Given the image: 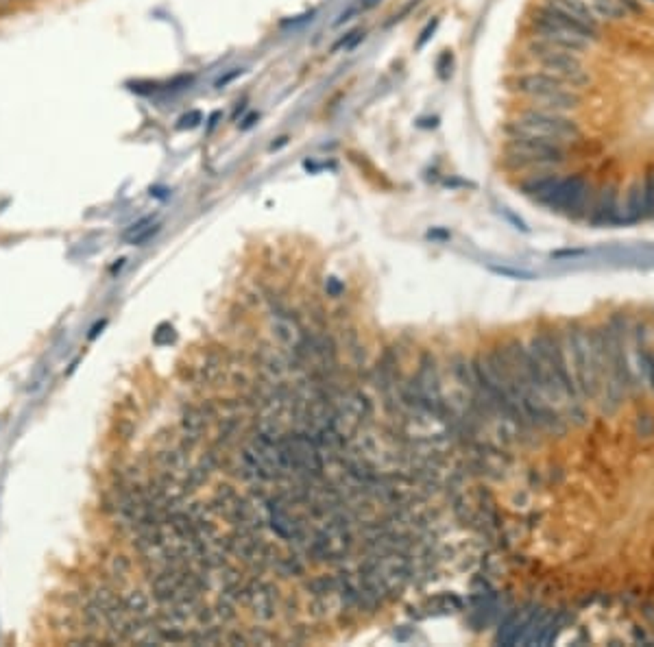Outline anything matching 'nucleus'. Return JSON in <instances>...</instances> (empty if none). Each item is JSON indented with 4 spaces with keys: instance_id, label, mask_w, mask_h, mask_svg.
Masks as SVG:
<instances>
[{
    "instance_id": "nucleus-1",
    "label": "nucleus",
    "mask_w": 654,
    "mask_h": 647,
    "mask_svg": "<svg viewBox=\"0 0 654 647\" xmlns=\"http://www.w3.org/2000/svg\"><path fill=\"white\" fill-rule=\"evenodd\" d=\"M519 190L530 196L534 203H539L552 212H563L569 218H587L593 194L591 186L585 175H559L554 172H539L526 179Z\"/></svg>"
},
{
    "instance_id": "nucleus-2",
    "label": "nucleus",
    "mask_w": 654,
    "mask_h": 647,
    "mask_svg": "<svg viewBox=\"0 0 654 647\" xmlns=\"http://www.w3.org/2000/svg\"><path fill=\"white\" fill-rule=\"evenodd\" d=\"M569 144L561 139L537 137V135H508L504 164L508 170L526 172H554L567 164Z\"/></svg>"
},
{
    "instance_id": "nucleus-3",
    "label": "nucleus",
    "mask_w": 654,
    "mask_h": 647,
    "mask_svg": "<svg viewBox=\"0 0 654 647\" xmlns=\"http://www.w3.org/2000/svg\"><path fill=\"white\" fill-rule=\"evenodd\" d=\"M506 135H537V137H550L561 139L565 144L578 142L583 139V127L576 118L569 114H557V111H539V109H522L517 118L508 120Z\"/></svg>"
},
{
    "instance_id": "nucleus-4",
    "label": "nucleus",
    "mask_w": 654,
    "mask_h": 647,
    "mask_svg": "<svg viewBox=\"0 0 654 647\" xmlns=\"http://www.w3.org/2000/svg\"><path fill=\"white\" fill-rule=\"evenodd\" d=\"M526 53H528V57H532L534 62L541 66V70L563 79L571 90H583L585 86H589L591 76L587 74V70L583 66V59L576 53L561 50L557 46L543 42V39H539V37L528 39Z\"/></svg>"
},
{
    "instance_id": "nucleus-5",
    "label": "nucleus",
    "mask_w": 654,
    "mask_h": 647,
    "mask_svg": "<svg viewBox=\"0 0 654 647\" xmlns=\"http://www.w3.org/2000/svg\"><path fill=\"white\" fill-rule=\"evenodd\" d=\"M282 591L273 580L264 578H249L240 606L249 611V615L257 623H271L277 615L282 613Z\"/></svg>"
},
{
    "instance_id": "nucleus-6",
    "label": "nucleus",
    "mask_w": 654,
    "mask_h": 647,
    "mask_svg": "<svg viewBox=\"0 0 654 647\" xmlns=\"http://www.w3.org/2000/svg\"><path fill=\"white\" fill-rule=\"evenodd\" d=\"M528 22H530V29H547V31H557V33H569V35L587 39V42H591V44L598 42L600 33H602L598 29H593L591 25L583 22L580 18L571 15L569 11L559 9L554 5H547V3H539L537 7H534Z\"/></svg>"
},
{
    "instance_id": "nucleus-7",
    "label": "nucleus",
    "mask_w": 654,
    "mask_h": 647,
    "mask_svg": "<svg viewBox=\"0 0 654 647\" xmlns=\"http://www.w3.org/2000/svg\"><path fill=\"white\" fill-rule=\"evenodd\" d=\"M506 88L515 94H519L524 98H539V96H545V94H552V92H559V90H567L569 86L565 83L563 79L554 76L545 70H539V72H522V74H512L506 79Z\"/></svg>"
},
{
    "instance_id": "nucleus-8",
    "label": "nucleus",
    "mask_w": 654,
    "mask_h": 647,
    "mask_svg": "<svg viewBox=\"0 0 654 647\" xmlns=\"http://www.w3.org/2000/svg\"><path fill=\"white\" fill-rule=\"evenodd\" d=\"M591 225H622V200L618 184H606L596 196H593L591 210L587 214Z\"/></svg>"
},
{
    "instance_id": "nucleus-9",
    "label": "nucleus",
    "mask_w": 654,
    "mask_h": 647,
    "mask_svg": "<svg viewBox=\"0 0 654 647\" xmlns=\"http://www.w3.org/2000/svg\"><path fill=\"white\" fill-rule=\"evenodd\" d=\"M583 105V94L578 90H559L539 98H530L528 107L539 111H557V114H571Z\"/></svg>"
},
{
    "instance_id": "nucleus-10",
    "label": "nucleus",
    "mask_w": 654,
    "mask_h": 647,
    "mask_svg": "<svg viewBox=\"0 0 654 647\" xmlns=\"http://www.w3.org/2000/svg\"><path fill=\"white\" fill-rule=\"evenodd\" d=\"M639 220H646L643 210V192H641V179H635L626 190V198L622 203V225H635Z\"/></svg>"
},
{
    "instance_id": "nucleus-11",
    "label": "nucleus",
    "mask_w": 654,
    "mask_h": 647,
    "mask_svg": "<svg viewBox=\"0 0 654 647\" xmlns=\"http://www.w3.org/2000/svg\"><path fill=\"white\" fill-rule=\"evenodd\" d=\"M541 3H547V5L559 7V9H565V11H569L571 15L580 18L583 22L591 25L593 29L602 31V20L596 15V11L591 9L589 0H541Z\"/></svg>"
},
{
    "instance_id": "nucleus-12",
    "label": "nucleus",
    "mask_w": 654,
    "mask_h": 647,
    "mask_svg": "<svg viewBox=\"0 0 654 647\" xmlns=\"http://www.w3.org/2000/svg\"><path fill=\"white\" fill-rule=\"evenodd\" d=\"M123 601H125V608L137 619V621H151L155 611H153V601H151V595L140 591V589H131L123 595Z\"/></svg>"
},
{
    "instance_id": "nucleus-13",
    "label": "nucleus",
    "mask_w": 654,
    "mask_h": 647,
    "mask_svg": "<svg viewBox=\"0 0 654 647\" xmlns=\"http://www.w3.org/2000/svg\"><path fill=\"white\" fill-rule=\"evenodd\" d=\"M212 608H214V615H216V621L223 625V628H231V625L238 621V615H240V604L238 601H233L231 597H227V595H221L218 593L216 595V599H214V604H212Z\"/></svg>"
},
{
    "instance_id": "nucleus-14",
    "label": "nucleus",
    "mask_w": 654,
    "mask_h": 647,
    "mask_svg": "<svg viewBox=\"0 0 654 647\" xmlns=\"http://www.w3.org/2000/svg\"><path fill=\"white\" fill-rule=\"evenodd\" d=\"M131 569H133V564L125 554H114L107 564V576H109L107 580L114 582L118 589H123L131 578Z\"/></svg>"
},
{
    "instance_id": "nucleus-15",
    "label": "nucleus",
    "mask_w": 654,
    "mask_h": 647,
    "mask_svg": "<svg viewBox=\"0 0 654 647\" xmlns=\"http://www.w3.org/2000/svg\"><path fill=\"white\" fill-rule=\"evenodd\" d=\"M641 192H643V210L646 218H654V164H648L641 177Z\"/></svg>"
},
{
    "instance_id": "nucleus-16",
    "label": "nucleus",
    "mask_w": 654,
    "mask_h": 647,
    "mask_svg": "<svg viewBox=\"0 0 654 647\" xmlns=\"http://www.w3.org/2000/svg\"><path fill=\"white\" fill-rule=\"evenodd\" d=\"M172 340H175V329H172V325H168V322L160 325V327H157V332L153 334V342H155V345H160V347L170 345Z\"/></svg>"
},
{
    "instance_id": "nucleus-17",
    "label": "nucleus",
    "mask_w": 654,
    "mask_h": 647,
    "mask_svg": "<svg viewBox=\"0 0 654 647\" xmlns=\"http://www.w3.org/2000/svg\"><path fill=\"white\" fill-rule=\"evenodd\" d=\"M325 292H327V297H332V299H339V297H343V292H345V284L341 279H336V277H327L325 279Z\"/></svg>"
},
{
    "instance_id": "nucleus-18",
    "label": "nucleus",
    "mask_w": 654,
    "mask_h": 647,
    "mask_svg": "<svg viewBox=\"0 0 654 647\" xmlns=\"http://www.w3.org/2000/svg\"><path fill=\"white\" fill-rule=\"evenodd\" d=\"M203 120V116H201V111H190V114H186V116H182L179 118V123H177V129H194L196 125H199Z\"/></svg>"
},
{
    "instance_id": "nucleus-19",
    "label": "nucleus",
    "mask_w": 654,
    "mask_h": 647,
    "mask_svg": "<svg viewBox=\"0 0 654 647\" xmlns=\"http://www.w3.org/2000/svg\"><path fill=\"white\" fill-rule=\"evenodd\" d=\"M360 39V31H351V33H347L345 37H341L339 42H334V46H332V53H339L343 46H353L355 42Z\"/></svg>"
},
{
    "instance_id": "nucleus-20",
    "label": "nucleus",
    "mask_w": 654,
    "mask_h": 647,
    "mask_svg": "<svg viewBox=\"0 0 654 647\" xmlns=\"http://www.w3.org/2000/svg\"><path fill=\"white\" fill-rule=\"evenodd\" d=\"M436 68H439L441 79H447V76L451 74V53H449V50H445V53L439 57V62H436Z\"/></svg>"
},
{
    "instance_id": "nucleus-21",
    "label": "nucleus",
    "mask_w": 654,
    "mask_h": 647,
    "mask_svg": "<svg viewBox=\"0 0 654 647\" xmlns=\"http://www.w3.org/2000/svg\"><path fill=\"white\" fill-rule=\"evenodd\" d=\"M436 27H439V18H434V20H432V22H430V25H428V27L423 29V33H421V37L417 39V48H419V50H421V48H423V46L428 44V39H430V37L434 35V31H436Z\"/></svg>"
},
{
    "instance_id": "nucleus-22",
    "label": "nucleus",
    "mask_w": 654,
    "mask_h": 647,
    "mask_svg": "<svg viewBox=\"0 0 654 647\" xmlns=\"http://www.w3.org/2000/svg\"><path fill=\"white\" fill-rule=\"evenodd\" d=\"M157 231H160V227L153 225V227H149V229H142L140 233H135L133 238H129V242H131V245H144V242H147L151 236H155Z\"/></svg>"
},
{
    "instance_id": "nucleus-23",
    "label": "nucleus",
    "mask_w": 654,
    "mask_h": 647,
    "mask_svg": "<svg viewBox=\"0 0 654 647\" xmlns=\"http://www.w3.org/2000/svg\"><path fill=\"white\" fill-rule=\"evenodd\" d=\"M618 3L626 9V13H643L641 0H618Z\"/></svg>"
},
{
    "instance_id": "nucleus-24",
    "label": "nucleus",
    "mask_w": 654,
    "mask_h": 647,
    "mask_svg": "<svg viewBox=\"0 0 654 647\" xmlns=\"http://www.w3.org/2000/svg\"><path fill=\"white\" fill-rule=\"evenodd\" d=\"M243 72H245L243 68H233V70H231L229 74H225L223 79H218V81H216V88H225L227 83H231V81H233L236 76H240Z\"/></svg>"
},
{
    "instance_id": "nucleus-25",
    "label": "nucleus",
    "mask_w": 654,
    "mask_h": 647,
    "mask_svg": "<svg viewBox=\"0 0 654 647\" xmlns=\"http://www.w3.org/2000/svg\"><path fill=\"white\" fill-rule=\"evenodd\" d=\"M358 11H360V5H353V7H349L347 11H343V13H341V18L336 20L334 25H336V27H341L343 22H349V20H351V18H353L355 13H358Z\"/></svg>"
},
{
    "instance_id": "nucleus-26",
    "label": "nucleus",
    "mask_w": 654,
    "mask_h": 647,
    "mask_svg": "<svg viewBox=\"0 0 654 647\" xmlns=\"http://www.w3.org/2000/svg\"><path fill=\"white\" fill-rule=\"evenodd\" d=\"M255 120H257V114H251V116H247V118L243 120V125H240V129H249V127H251V125L255 123Z\"/></svg>"
},
{
    "instance_id": "nucleus-27",
    "label": "nucleus",
    "mask_w": 654,
    "mask_h": 647,
    "mask_svg": "<svg viewBox=\"0 0 654 647\" xmlns=\"http://www.w3.org/2000/svg\"><path fill=\"white\" fill-rule=\"evenodd\" d=\"M373 5H378V0H365V3H360V9H371Z\"/></svg>"
},
{
    "instance_id": "nucleus-28",
    "label": "nucleus",
    "mask_w": 654,
    "mask_h": 647,
    "mask_svg": "<svg viewBox=\"0 0 654 647\" xmlns=\"http://www.w3.org/2000/svg\"><path fill=\"white\" fill-rule=\"evenodd\" d=\"M648 3H654V0H648Z\"/></svg>"
}]
</instances>
